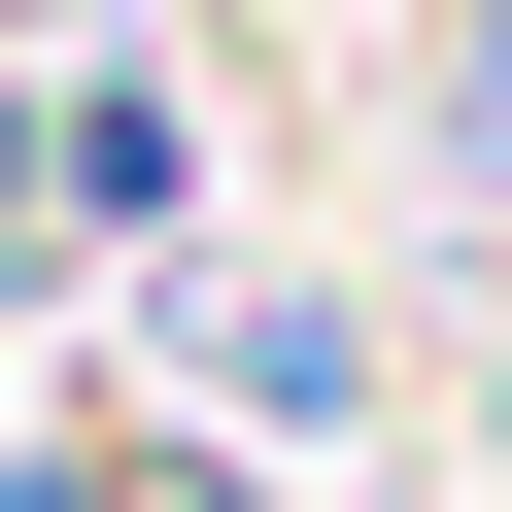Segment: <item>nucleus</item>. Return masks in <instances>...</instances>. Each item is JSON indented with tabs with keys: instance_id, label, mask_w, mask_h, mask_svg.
Instances as JSON below:
<instances>
[{
	"instance_id": "1",
	"label": "nucleus",
	"mask_w": 512,
	"mask_h": 512,
	"mask_svg": "<svg viewBox=\"0 0 512 512\" xmlns=\"http://www.w3.org/2000/svg\"><path fill=\"white\" fill-rule=\"evenodd\" d=\"M342 376H376V342H342V308H274V274L205 308V410H308V444H342Z\"/></svg>"
}]
</instances>
